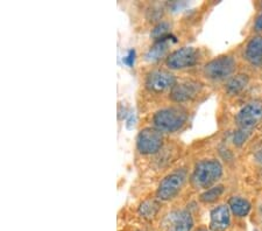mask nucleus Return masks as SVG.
I'll list each match as a JSON object with an SVG mask.
<instances>
[{
    "label": "nucleus",
    "mask_w": 262,
    "mask_h": 231,
    "mask_svg": "<svg viewBox=\"0 0 262 231\" xmlns=\"http://www.w3.org/2000/svg\"><path fill=\"white\" fill-rule=\"evenodd\" d=\"M236 62L232 56L224 55L215 57L206 63L203 69L205 77L212 81H223L229 78L235 70Z\"/></svg>",
    "instance_id": "3"
},
{
    "label": "nucleus",
    "mask_w": 262,
    "mask_h": 231,
    "mask_svg": "<svg viewBox=\"0 0 262 231\" xmlns=\"http://www.w3.org/2000/svg\"><path fill=\"white\" fill-rule=\"evenodd\" d=\"M163 225L167 231H191L193 220L187 210H175L164 218Z\"/></svg>",
    "instance_id": "10"
},
{
    "label": "nucleus",
    "mask_w": 262,
    "mask_h": 231,
    "mask_svg": "<svg viewBox=\"0 0 262 231\" xmlns=\"http://www.w3.org/2000/svg\"><path fill=\"white\" fill-rule=\"evenodd\" d=\"M159 208L160 204L158 203V201L146 200L145 202H142L140 204V207H139V214L146 218H151L158 214Z\"/></svg>",
    "instance_id": "16"
},
{
    "label": "nucleus",
    "mask_w": 262,
    "mask_h": 231,
    "mask_svg": "<svg viewBox=\"0 0 262 231\" xmlns=\"http://www.w3.org/2000/svg\"><path fill=\"white\" fill-rule=\"evenodd\" d=\"M135 56H137L135 50L130 49V50H128V53L126 54V56L122 58V62H124L127 67H133L134 62H135Z\"/></svg>",
    "instance_id": "20"
},
{
    "label": "nucleus",
    "mask_w": 262,
    "mask_h": 231,
    "mask_svg": "<svg viewBox=\"0 0 262 231\" xmlns=\"http://www.w3.org/2000/svg\"><path fill=\"white\" fill-rule=\"evenodd\" d=\"M254 28L256 32H262V13L257 16L254 24Z\"/></svg>",
    "instance_id": "21"
},
{
    "label": "nucleus",
    "mask_w": 262,
    "mask_h": 231,
    "mask_svg": "<svg viewBox=\"0 0 262 231\" xmlns=\"http://www.w3.org/2000/svg\"><path fill=\"white\" fill-rule=\"evenodd\" d=\"M188 120L187 111L179 107L161 109L153 117L155 129L161 132L174 133L183 128Z\"/></svg>",
    "instance_id": "2"
},
{
    "label": "nucleus",
    "mask_w": 262,
    "mask_h": 231,
    "mask_svg": "<svg viewBox=\"0 0 262 231\" xmlns=\"http://www.w3.org/2000/svg\"><path fill=\"white\" fill-rule=\"evenodd\" d=\"M222 175L223 166L221 162L214 159L202 160L193 168L191 183L197 189H208L213 187V184L222 178Z\"/></svg>",
    "instance_id": "1"
},
{
    "label": "nucleus",
    "mask_w": 262,
    "mask_h": 231,
    "mask_svg": "<svg viewBox=\"0 0 262 231\" xmlns=\"http://www.w3.org/2000/svg\"><path fill=\"white\" fill-rule=\"evenodd\" d=\"M229 207L232 213L238 217H245L251 212V203L246 199L239 196L231 197L229 201Z\"/></svg>",
    "instance_id": "15"
},
{
    "label": "nucleus",
    "mask_w": 262,
    "mask_h": 231,
    "mask_svg": "<svg viewBox=\"0 0 262 231\" xmlns=\"http://www.w3.org/2000/svg\"><path fill=\"white\" fill-rule=\"evenodd\" d=\"M187 181V172L184 170H177L168 174L158 188L156 195L161 201H169L179 194Z\"/></svg>",
    "instance_id": "4"
},
{
    "label": "nucleus",
    "mask_w": 262,
    "mask_h": 231,
    "mask_svg": "<svg viewBox=\"0 0 262 231\" xmlns=\"http://www.w3.org/2000/svg\"><path fill=\"white\" fill-rule=\"evenodd\" d=\"M246 60L253 66H260L262 63V36H254L247 44L245 52Z\"/></svg>",
    "instance_id": "13"
},
{
    "label": "nucleus",
    "mask_w": 262,
    "mask_h": 231,
    "mask_svg": "<svg viewBox=\"0 0 262 231\" xmlns=\"http://www.w3.org/2000/svg\"><path fill=\"white\" fill-rule=\"evenodd\" d=\"M249 133L251 132H247V131H244V130L238 129V131H236L233 136V144L235 146L244 145L245 142H246V140L248 139Z\"/></svg>",
    "instance_id": "19"
},
{
    "label": "nucleus",
    "mask_w": 262,
    "mask_h": 231,
    "mask_svg": "<svg viewBox=\"0 0 262 231\" xmlns=\"http://www.w3.org/2000/svg\"><path fill=\"white\" fill-rule=\"evenodd\" d=\"M176 86V78L171 73L167 70H153L147 75L146 88L151 92L160 94Z\"/></svg>",
    "instance_id": "8"
},
{
    "label": "nucleus",
    "mask_w": 262,
    "mask_h": 231,
    "mask_svg": "<svg viewBox=\"0 0 262 231\" xmlns=\"http://www.w3.org/2000/svg\"><path fill=\"white\" fill-rule=\"evenodd\" d=\"M248 82H249V78L247 75L245 74L235 75V76L231 77L229 79V82L226 83V88H225L226 92L229 95H238L247 87Z\"/></svg>",
    "instance_id": "14"
},
{
    "label": "nucleus",
    "mask_w": 262,
    "mask_h": 231,
    "mask_svg": "<svg viewBox=\"0 0 262 231\" xmlns=\"http://www.w3.org/2000/svg\"><path fill=\"white\" fill-rule=\"evenodd\" d=\"M171 42H176V37L171 34L167 37H164L162 40L155 41V44L151 46V47L148 49V52L146 53L145 55L146 60L148 62H155L160 60V58L163 57L167 54Z\"/></svg>",
    "instance_id": "12"
},
{
    "label": "nucleus",
    "mask_w": 262,
    "mask_h": 231,
    "mask_svg": "<svg viewBox=\"0 0 262 231\" xmlns=\"http://www.w3.org/2000/svg\"><path fill=\"white\" fill-rule=\"evenodd\" d=\"M262 119V100L255 99L247 103L238 112L235 117V123L238 129L251 132Z\"/></svg>",
    "instance_id": "5"
},
{
    "label": "nucleus",
    "mask_w": 262,
    "mask_h": 231,
    "mask_svg": "<svg viewBox=\"0 0 262 231\" xmlns=\"http://www.w3.org/2000/svg\"><path fill=\"white\" fill-rule=\"evenodd\" d=\"M260 215H261V218H262V205H261V208H260Z\"/></svg>",
    "instance_id": "23"
},
{
    "label": "nucleus",
    "mask_w": 262,
    "mask_h": 231,
    "mask_svg": "<svg viewBox=\"0 0 262 231\" xmlns=\"http://www.w3.org/2000/svg\"><path fill=\"white\" fill-rule=\"evenodd\" d=\"M230 223L231 216L229 205L222 204L211 212L210 228L213 231H225L230 226Z\"/></svg>",
    "instance_id": "11"
},
{
    "label": "nucleus",
    "mask_w": 262,
    "mask_h": 231,
    "mask_svg": "<svg viewBox=\"0 0 262 231\" xmlns=\"http://www.w3.org/2000/svg\"><path fill=\"white\" fill-rule=\"evenodd\" d=\"M223 193H224V187L219 184V186H213L209 189H206V191L201 195L200 199L202 202L204 203H212L222 196Z\"/></svg>",
    "instance_id": "17"
},
{
    "label": "nucleus",
    "mask_w": 262,
    "mask_h": 231,
    "mask_svg": "<svg viewBox=\"0 0 262 231\" xmlns=\"http://www.w3.org/2000/svg\"><path fill=\"white\" fill-rule=\"evenodd\" d=\"M197 231H208V230H205V229H200V230H197Z\"/></svg>",
    "instance_id": "24"
},
{
    "label": "nucleus",
    "mask_w": 262,
    "mask_h": 231,
    "mask_svg": "<svg viewBox=\"0 0 262 231\" xmlns=\"http://www.w3.org/2000/svg\"><path fill=\"white\" fill-rule=\"evenodd\" d=\"M169 35H170V25L166 23V21L159 23L150 33L151 39L155 41L162 40V39H164V37H167Z\"/></svg>",
    "instance_id": "18"
},
{
    "label": "nucleus",
    "mask_w": 262,
    "mask_h": 231,
    "mask_svg": "<svg viewBox=\"0 0 262 231\" xmlns=\"http://www.w3.org/2000/svg\"><path fill=\"white\" fill-rule=\"evenodd\" d=\"M201 60V53L197 48L183 47L172 52L167 57V66L170 69L180 70L185 68H191L196 66Z\"/></svg>",
    "instance_id": "6"
},
{
    "label": "nucleus",
    "mask_w": 262,
    "mask_h": 231,
    "mask_svg": "<svg viewBox=\"0 0 262 231\" xmlns=\"http://www.w3.org/2000/svg\"><path fill=\"white\" fill-rule=\"evenodd\" d=\"M163 145L162 132L158 129L146 128L141 130L137 138V147L141 154L150 155L158 153Z\"/></svg>",
    "instance_id": "7"
},
{
    "label": "nucleus",
    "mask_w": 262,
    "mask_h": 231,
    "mask_svg": "<svg viewBox=\"0 0 262 231\" xmlns=\"http://www.w3.org/2000/svg\"><path fill=\"white\" fill-rule=\"evenodd\" d=\"M202 90V84L197 81H185L176 83V86L170 90V98L175 103H184L196 98Z\"/></svg>",
    "instance_id": "9"
},
{
    "label": "nucleus",
    "mask_w": 262,
    "mask_h": 231,
    "mask_svg": "<svg viewBox=\"0 0 262 231\" xmlns=\"http://www.w3.org/2000/svg\"><path fill=\"white\" fill-rule=\"evenodd\" d=\"M134 123H135V117H134V113L130 112L128 118H127V128L128 129H132L134 126Z\"/></svg>",
    "instance_id": "22"
}]
</instances>
